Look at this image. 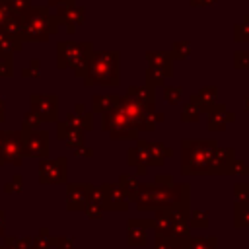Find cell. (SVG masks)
<instances>
[{
    "label": "cell",
    "instance_id": "cell-1",
    "mask_svg": "<svg viewBox=\"0 0 249 249\" xmlns=\"http://www.w3.org/2000/svg\"><path fill=\"white\" fill-rule=\"evenodd\" d=\"M189 202V185L179 183V185H156V183H142L134 206L138 210H160V208H171L177 204Z\"/></svg>",
    "mask_w": 249,
    "mask_h": 249
},
{
    "label": "cell",
    "instance_id": "cell-2",
    "mask_svg": "<svg viewBox=\"0 0 249 249\" xmlns=\"http://www.w3.org/2000/svg\"><path fill=\"white\" fill-rule=\"evenodd\" d=\"M60 23L49 6H31L19 16V39L23 43H47Z\"/></svg>",
    "mask_w": 249,
    "mask_h": 249
},
{
    "label": "cell",
    "instance_id": "cell-3",
    "mask_svg": "<svg viewBox=\"0 0 249 249\" xmlns=\"http://www.w3.org/2000/svg\"><path fill=\"white\" fill-rule=\"evenodd\" d=\"M218 156L214 140H183L181 142V171L183 175L212 173Z\"/></svg>",
    "mask_w": 249,
    "mask_h": 249
},
{
    "label": "cell",
    "instance_id": "cell-4",
    "mask_svg": "<svg viewBox=\"0 0 249 249\" xmlns=\"http://www.w3.org/2000/svg\"><path fill=\"white\" fill-rule=\"evenodd\" d=\"M121 53L119 51H95L84 80V86H109L121 84Z\"/></svg>",
    "mask_w": 249,
    "mask_h": 249
},
{
    "label": "cell",
    "instance_id": "cell-5",
    "mask_svg": "<svg viewBox=\"0 0 249 249\" xmlns=\"http://www.w3.org/2000/svg\"><path fill=\"white\" fill-rule=\"evenodd\" d=\"M93 45L89 41L72 43V41H60L56 45V66L72 68L76 78H84L89 66V60L93 56Z\"/></svg>",
    "mask_w": 249,
    "mask_h": 249
},
{
    "label": "cell",
    "instance_id": "cell-6",
    "mask_svg": "<svg viewBox=\"0 0 249 249\" xmlns=\"http://www.w3.org/2000/svg\"><path fill=\"white\" fill-rule=\"evenodd\" d=\"M117 107H119L121 113L134 124L136 130H152V128H156L158 123H161V121L165 119L163 113H156L154 109H148V107H144V105L132 101V99L126 97V95H121Z\"/></svg>",
    "mask_w": 249,
    "mask_h": 249
},
{
    "label": "cell",
    "instance_id": "cell-7",
    "mask_svg": "<svg viewBox=\"0 0 249 249\" xmlns=\"http://www.w3.org/2000/svg\"><path fill=\"white\" fill-rule=\"evenodd\" d=\"M101 128L113 138V140H136L138 130L134 124L121 113L119 107L111 109L109 113L101 115Z\"/></svg>",
    "mask_w": 249,
    "mask_h": 249
},
{
    "label": "cell",
    "instance_id": "cell-8",
    "mask_svg": "<svg viewBox=\"0 0 249 249\" xmlns=\"http://www.w3.org/2000/svg\"><path fill=\"white\" fill-rule=\"evenodd\" d=\"M23 148H21V130H0V167L2 165H21Z\"/></svg>",
    "mask_w": 249,
    "mask_h": 249
},
{
    "label": "cell",
    "instance_id": "cell-9",
    "mask_svg": "<svg viewBox=\"0 0 249 249\" xmlns=\"http://www.w3.org/2000/svg\"><path fill=\"white\" fill-rule=\"evenodd\" d=\"M39 183L41 185H66L68 183V160L64 156L45 158L39 163Z\"/></svg>",
    "mask_w": 249,
    "mask_h": 249
},
{
    "label": "cell",
    "instance_id": "cell-10",
    "mask_svg": "<svg viewBox=\"0 0 249 249\" xmlns=\"http://www.w3.org/2000/svg\"><path fill=\"white\" fill-rule=\"evenodd\" d=\"M126 163L130 167L136 169L138 175H146L148 167H161V163L154 158L152 150H150V142L148 140H142V138H136V146L134 148H128L126 152Z\"/></svg>",
    "mask_w": 249,
    "mask_h": 249
},
{
    "label": "cell",
    "instance_id": "cell-11",
    "mask_svg": "<svg viewBox=\"0 0 249 249\" xmlns=\"http://www.w3.org/2000/svg\"><path fill=\"white\" fill-rule=\"evenodd\" d=\"M29 111H33L43 123L58 121V95L54 93H33L29 95Z\"/></svg>",
    "mask_w": 249,
    "mask_h": 249
},
{
    "label": "cell",
    "instance_id": "cell-12",
    "mask_svg": "<svg viewBox=\"0 0 249 249\" xmlns=\"http://www.w3.org/2000/svg\"><path fill=\"white\" fill-rule=\"evenodd\" d=\"M21 148H23V158L45 160L49 156V132L43 128L21 132Z\"/></svg>",
    "mask_w": 249,
    "mask_h": 249
},
{
    "label": "cell",
    "instance_id": "cell-13",
    "mask_svg": "<svg viewBox=\"0 0 249 249\" xmlns=\"http://www.w3.org/2000/svg\"><path fill=\"white\" fill-rule=\"evenodd\" d=\"M54 16H56L58 23H62L66 27L68 33H74L78 29V25H82L86 21V10H84V6L76 4V0L56 6Z\"/></svg>",
    "mask_w": 249,
    "mask_h": 249
},
{
    "label": "cell",
    "instance_id": "cell-14",
    "mask_svg": "<svg viewBox=\"0 0 249 249\" xmlns=\"http://www.w3.org/2000/svg\"><path fill=\"white\" fill-rule=\"evenodd\" d=\"M84 136L86 132L74 124H70L68 121H56V138L62 140L70 150L82 148L84 146Z\"/></svg>",
    "mask_w": 249,
    "mask_h": 249
},
{
    "label": "cell",
    "instance_id": "cell-15",
    "mask_svg": "<svg viewBox=\"0 0 249 249\" xmlns=\"http://www.w3.org/2000/svg\"><path fill=\"white\" fill-rule=\"evenodd\" d=\"M105 187V210H113V212H126L130 208V200L126 196V193L117 185V183H103Z\"/></svg>",
    "mask_w": 249,
    "mask_h": 249
},
{
    "label": "cell",
    "instance_id": "cell-16",
    "mask_svg": "<svg viewBox=\"0 0 249 249\" xmlns=\"http://www.w3.org/2000/svg\"><path fill=\"white\" fill-rule=\"evenodd\" d=\"M88 202V183H66V210H84Z\"/></svg>",
    "mask_w": 249,
    "mask_h": 249
},
{
    "label": "cell",
    "instance_id": "cell-17",
    "mask_svg": "<svg viewBox=\"0 0 249 249\" xmlns=\"http://www.w3.org/2000/svg\"><path fill=\"white\" fill-rule=\"evenodd\" d=\"M126 243L130 247H142L148 243V228L142 226L140 218H130L126 222Z\"/></svg>",
    "mask_w": 249,
    "mask_h": 249
},
{
    "label": "cell",
    "instance_id": "cell-18",
    "mask_svg": "<svg viewBox=\"0 0 249 249\" xmlns=\"http://www.w3.org/2000/svg\"><path fill=\"white\" fill-rule=\"evenodd\" d=\"M146 60H148V66L160 68L165 74L173 76V56H171L169 51H148Z\"/></svg>",
    "mask_w": 249,
    "mask_h": 249
},
{
    "label": "cell",
    "instance_id": "cell-19",
    "mask_svg": "<svg viewBox=\"0 0 249 249\" xmlns=\"http://www.w3.org/2000/svg\"><path fill=\"white\" fill-rule=\"evenodd\" d=\"M124 95L130 97L132 101H136V103L148 107V109H154L156 91H154V88H150V86H130Z\"/></svg>",
    "mask_w": 249,
    "mask_h": 249
},
{
    "label": "cell",
    "instance_id": "cell-20",
    "mask_svg": "<svg viewBox=\"0 0 249 249\" xmlns=\"http://www.w3.org/2000/svg\"><path fill=\"white\" fill-rule=\"evenodd\" d=\"M119 99H121V95H117V93H97L91 97V113L105 115L119 105Z\"/></svg>",
    "mask_w": 249,
    "mask_h": 249
},
{
    "label": "cell",
    "instance_id": "cell-21",
    "mask_svg": "<svg viewBox=\"0 0 249 249\" xmlns=\"http://www.w3.org/2000/svg\"><path fill=\"white\" fill-rule=\"evenodd\" d=\"M191 103L195 107L200 109V113H210L214 107H216V89L214 88H204L200 89L198 93H193L191 95Z\"/></svg>",
    "mask_w": 249,
    "mask_h": 249
},
{
    "label": "cell",
    "instance_id": "cell-22",
    "mask_svg": "<svg viewBox=\"0 0 249 249\" xmlns=\"http://www.w3.org/2000/svg\"><path fill=\"white\" fill-rule=\"evenodd\" d=\"M23 49V41L12 33H8L6 29H0V53L14 56L16 53H19Z\"/></svg>",
    "mask_w": 249,
    "mask_h": 249
},
{
    "label": "cell",
    "instance_id": "cell-23",
    "mask_svg": "<svg viewBox=\"0 0 249 249\" xmlns=\"http://www.w3.org/2000/svg\"><path fill=\"white\" fill-rule=\"evenodd\" d=\"M231 121H233V115L226 113V109L222 105H216L208 113V128L210 130H220V128L226 126V123H231Z\"/></svg>",
    "mask_w": 249,
    "mask_h": 249
},
{
    "label": "cell",
    "instance_id": "cell-24",
    "mask_svg": "<svg viewBox=\"0 0 249 249\" xmlns=\"http://www.w3.org/2000/svg\"><path fill=\"white\" fill-rule=\"evenodd\" d=\"M117 185L126 193V196H128V200L130 202H134V198H136V193H138V189H140V181H138V177L136 175H130V173H121L119 175V181H117Z\"/></svg>",
    "mask_w": 249,
    "mask_h": 249
},
{
    "label": "cell",
    "instance_id": "cell-25",
    "mask_svg": "<svg viewBox=\"0 0 249 249\" xmlns=\"http://www.w3.org/2000/svg\"><path fill=\"white\" fill-rule=\"evenodd\" d=\"M64 121H68L70 124L82 128L84 132H88V130L93 128V113H88V111H82V113H74V111H70V113L64 117Z\"/></svg>",
    "mask_w": 249,
    "mask_h": 249
},
{
    "label": "cell",
    "instance_id": "cell-26",
    "mask_svg": "<svg viewBox=\"0 0 249 249\" xmlns=\"http://www.w3.org/2000/svg\"><path fill=\"white\" fill-rule=\"evenodd\" d=\"M167 78H169V74H165V72H163V70H160V68L148 66V70H146V86H150V88L163 86Z\"/></svg>",
    "mask_w": 249,
    "mask_h": 249
},
{
    "label": "cell",
    "instance_id": "cell-27",
    "mask_svg": "<svg viewBox=\"0 0 249 249\" xmlns=\"http://www.w3.org/2000/svg\"><path fill=\"white\" fill-rule=\"evenodd\" d=\"M105 200H107L105 187H103V185H89V183H88V202L99 204V206H103V210H105Z\"/></svg>",
    "mask_w": 249,
    "mask_h": 249
},
{
    "label": "cell",
    "instance_id": "cell-28",
    "mask_svg": "<svg viewBox=\"0 0 249 249\" xmlns=\"http://www.w3.org/2000/svg\"><path fill=\"white\" fill-rule=\"evenodd\" d=\"M53 235L47 228H41L35 237H31V249H53Z\"/></svg>",
    "mask_w": 249,
    "mask_h": 249
},
{
    "label": "cell",
    "instance_id": "cell-29",
    "mask_svg": "<svg viewBox=\"0 0 249 249\" xmlns=\"http://www.w3.org/2000/svg\"><path fill=\"white\" fill-rule=\"evenodd\" d=\"M43 124V121L33 113V111H27L23 115V121H21V132H29V130H39Z\"/></svg>",
    "mask_w": 249,
    "mask_h": 249
},
{
    "label": "cell",
    "instance_id": "cell-30",
    "mask_svg": "<svg viewBox=\"0 0 249 249\" xmlns=\"http://www.w3.org/2000/svg\"><path fill=\"white\" fill-rule=\"evenodd\" d=\"M171 56H173V60L177 58V60H185L189 54H191V45L187 43V41H177V43H173V47H171Z\"/></svg>",
    "mask_w": 249,
    "mask_h": 249
},
{
    "label": "cell",
    "instance_id": "cell-31",
    "mask_svg": "<svg viewBox=\"0 0 249 249\" xmlns=\"http://www.w3.org/2000/svg\"><path fill=\"white\" fill-rule=\"evenodd\" d=\"M198 117H200V109L198 107H195L191 101L183 105V111H181V121L183 123H196Z\"/></svg>",
    "mask_w": 249,
    "mask_h": 249
},
{
    "label": "cell",
    "instance_id": "cell-32",
    "mask_svg": "<svg viewBox=\"0 0 249 249\" xmlns=\"http://www.w3.org/2000/svg\"><path fill=\"white\" fill-rule=\"evenodd\" d=\"M187 249H216V239L214 237H193L189 239Z\"/></svg>",
    "mask_w": 249,
    "mask_h": 249
},
{
    "label": "cell",
    "instance_id": "cell-33",
    "mask_svg": "<svg viewBox=\"0 0 249 249\" xmlns=\"http://www.w3.org/2000/svg\"><path fill=\"white\" fill-rule=\"evenodd\" d=\"M181 95H183V89L179 86H165L163 88V99L169 105H177L181 101Z\"/></svg>",
    "mask_w": 249,
    "mask_h": 249
},
{
    "label": "cell",
    "instance_id": "cell-34",
    "mask_svg": "<svg viewBox=\"0 0 249 249\" xmlns=\"http://www.w3.org/2000/svg\"><path fill=\"white\" fill-rule=\"evenodd\" d=\"M4 2L8 4L10 12L16 16H21L23 12H27L31 8V0H4Z\"/></svg>",
    "mask_w": 249,
    "mask_h": 249
},
{
    "label": "cell",
    "instance_id": "cell-35",
    "mask_svg": "<svg viewBox=\"0 0 249 249\" xmlns=\"http://www.w3.org/2000/svg\"><path fill=\"white\" fill-rule=\"evenodd\" d=\"M23 78H39L41 76V60L39 58H31V62L21 70Z\"/></svg>",
    "mask_w": 249,
    "mask_h": 249
},
{
    "label": "cell",
    "instance_id": "cell-36",
    "mask_svg": "<svg viewBox=\"0 0 249 249\" xmlns=\"http://www.w3.org/2000/svg\"><path fill=\"white\" fill-rule=\"evenodd\" d=\"M23 191V177L19 173H16L6 185H4V193L12 195V193H21Z\"/></svg>",
    "mask_w": 249,
    "mask_h": 249
},
{
    "label": "cell",
    "instance_id": "cell-37",
    "mask_svg": "<svg viewBox=\"0 0 249 249\" xmlns=\"http://www.w3.org/2000/svg\"><path fill=\"white\" fill-rule=\"evenodd\" d=\"M14 76V62L12 56L0 54V78H12Z\"/></svg>",
    "mask_w": 249,
    "mask_h": 249
},
{
    "label": "cell",
    "instance_id": "cell-38",
    "mask_svg": "<svg viewBox=\"0 0 249 249\" xmlns=\"http://www.w3.org/2000/svg\"><path fill=\"white\" fill-rule=\"evenodd\" d=\"M89 220H101L103 218V206H99V204H93V202H86V206H84V210H82Z\"/></svg>",
    "mask_w": 249,
    "mask_h": 249
},
{
    "label": "cell",
    "instance_id": "cell-39",
    "mask_svg": "<svg viewBox=\"0 0 249 249\" xmlns=\"http://www.w3.org/2000/svg\"><path fill=\"white\" fill-rule=\"evenodd\" d=\"M191 228H206L208 226V214L204 210H195L191 220H189Z\"/></svg>",
    "mask_w": 249,
    "mask_h": 249
},
{
    "label": "cell",
    "instance_id": "cell-40",
    "mask_svg": "<svg viewBox=\"0 0 249 249\" xmlns=\"http://www.w3.org/2000/svg\"><path fill=\"white\" fill-rule=\"evenodd\" d=\"M51 241H53V249H76L74 237H70V235H62V237L53 235Z\"/></svg>",
    "mask_w": 249,
    "mask_h": 249
},
{
    "label": "cell",
    "instance_id": "cell-41",
    "mask_svg": "<svg viewBox=\"0 0 249 249\" xmlns=\"http://www.w3.org/2000/svg\"><path fill=\"white\" fill-rule=\"evenodd\" d=\"M154 183H156V185L169 187V185H173V177H171V175H167V173H158V175L154 177Z\"/></svg>",
    "mask_w": 249,
    "mask_h": 249
},
{
    "label": "cell",
    "instance_id": "cell-42",
    "mask_svg": "<svg viewBox=\"0 0 249 249\" xmlns=\"http://www.w3.org/2000/svg\"><path fill=\"white\" fill-rule=\"evenodd\" d=\"M235 41H249V25L235 27Z\"/></svg>",
    "mask_w": 249,
    "mask_h": 249
},
{
    "label": "cell",
    "instance_id": "cell-43",
    "mask_svg": "<svg viewBox=\"0 0 249 249\" xmlns=\"http://www.w3.org/2000/svg\"><path fill=\"white\" fill-rule=\"evenodd\" d=\"M12 16V12H10V8H8V4L4 2V0H0V29L4 27V23H6V19Z\"/></svg>",
    "mask_w": 249,
    "mask_h": 249
},
{
    "label": "cell",
    "instance_id": "cell-44",
    "mask_svg": "<svg viewBox=\"0 0 249 249\" xmlns=\"http://www.w3.org/2000/svg\"><path fill=\"white\" fill-rule=\"evenodd\" d=\"M235 66H237V68H239V66H241V68H243V66L247 68V66H249V53H235Z\"/></svg>",
    "mask_w": 249,
    "mask_h": 249
},
{
    "label": "cell",
    "instance_id": "cell-45",
    "mask_svg": "<svg viewBox=\"0 0 249 249\" xmlns=\"http://www.w3.org/2000/svg\"><path fill=\"white\" fill-rule=\"evenodd\" d=\"M72 152H74V156H76V158H91V156H93V152H91L89 148H86V146L76 148V150H72Z\"/></svg>",
    "mask_w": 249,
    "mask_h": 249
},
{
    "label": "cell",
    "instance_id": "cell-46",
    "mask_svg": "<svg viewBox=\"0 0 249 249\" xmlns=\"http://www.w3.org/2000/svg\"><path fill=\"white\" fill-rule=\"evenodd\" d=\"M4 119H6V101L4 97H0V123H4Z\"/></svg>",
    "mask_w": 249,
    "mask_h": 249
},
{
    "label": "cell",
    "instance_id": "cell-47",
    "mask_svg": "<svg viewBox=\"0 0 249 249\" xmlns=\"http://www.w3.org/2000/svg\"><path fill=\"white\" fill-rule=\"evenodd\" d=\"M216 0H191V4L193 6H210V4H214Z\"/></svg>",
    "mask_w": 249,
    "mask_h": 249
},
{
    "label": "cell",
    "instance_id": "cell-48",
    "mask_svg": "<svg viewBox=\"0 0 249 249\" xmlns=\"http://www.w3.org/2000/svg\"><path fill=\"white\" fill-rule=\"evenodd\" d=\"M64 2H72V0H47V6L49 8H56V6L64 4Z\"/></svg>",
    "mask_w": 249,
    "mask_h": 249
},
{
    "label": "cell",
    "instance_id": "cell-49",
    "mask_svg": "<svg viewBox=\"0 0 249 249\" xmlns=\"http://www.w3.org/2000/svg\"><path fill=\"white\" fill-rule=\"evenodd\" d=\"M245 109L249 111V97H247V103H245Z\"/></svg>",
    "mask_w": 249,
    "mask_h": 249
},
{
    "label": "cell",
    "instance_id": "cell-50",
    "mask_svg": "<svg viewBox=\"0 0 249 249\" xmlns=\"http://www.w3.org/2000/svg\"><path fill=\"white\" fill-rule=\"evenodd\" d=\"M0 54H2V53H0Z\"/></svg>",
    "mask_w": 249,
    "mask_h": 249
}]
</instances>
